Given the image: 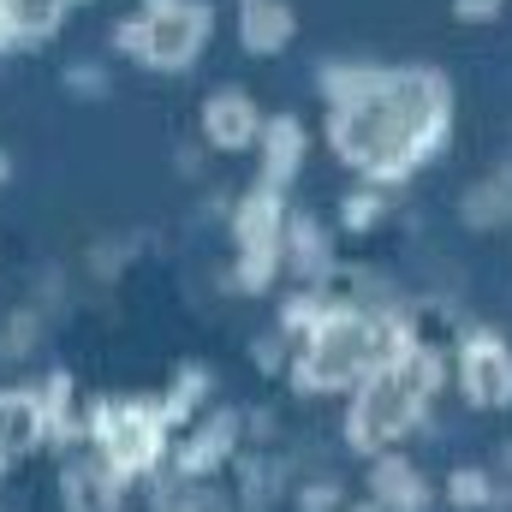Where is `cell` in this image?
I'll use <instances>...</instances> for the list:
<instances>
[{"label":"cell","instance_id":"6da1fadb","mask_svg":"<svg viewBox=\"0 0 512 512\" xmlns=\"http://www.w3.org/2000/svg\"><path fill=\"white\" fill-rule=\"evenodd\" d=\"M447 108L453 90L435 72H340L334 149L370 179H399L447 137Z\"/></svg>","mask_w":512,"mask_h":512},{"label":"cell","instance_id":"7a4b0ae2","mask_svg":"<svg viewBox=\"0 0 512 512\" xmlns=\"http://www.w3.org/2000/svg\"><path fill=\"white\" fill-rule=\"evenodd\" d=\"M405 352V328L382 316V310H358V304H334L310 322L304 358H298V387L328 393V387L370 382L382 364H393Z\"/></svg>","mask_w":512,"mask_h":512},{"label":"cell","instance_id":"3957f363","mask_svg":"<svg viewBox=\"0 0 512 512\" xmlns=\"http://www.w3.org/2000/svg\"><path fill=\"white\" fill-rule=\"evenodd\" d=\"M435 382H441V364H435L423 346H405L393 364H382V370L364 382V393L352 399V417H346L352 447L382 453L387 441H399V435L417 423V411H423V399H429Z\"/></svg>","mask_w":512,"mask_h":512},{"label":"cell","instance_id":"277c9868","mask_svg":"<svg viewBox=\"0 0 512 512\" xmlns=\"http://www.w3.org/2000/svg\"><path fill=\"white\" fill-rule=\"evenodd\" d=\"M203 36H209V12L197 0H149L126 30H120V48L137 54V60H149V66L179 72L203 48Z\"/></svg>","mask_w":512,"mask_h":512},{"label":"cell","instance_id":"5b68a950","mask_svg":"<svg viewBox=\"0 0 512 512\" xmlns=\"http://www.w3.org/2000/svg\"><path fill=\"white\" fill-rule=\"evenodd\" d=\"M96 447H102V459H108L120 477H137V471H149V465L161 459V447H167V417L149 411V405H137V399L102 405V411H96Z\"/></svg>","mask_w":512,"mask_h":512},{"label":"cell","instance_id":"8992f818","mask_svg":"<svg viewBox=\"0 0 512 512\" xmlns=\"http://www.w3.org/2000/svg\"><path fill=\"white\" fill-rule=\"evenodd\" d=\"M280 233H286V215H280V197L274 185H262L245 197L239 209V280L245 286H268L274 280V262H280Z\"/></svg>","mask_w":512,"mask_h":512},{"label":"cell","instance_id":"52a82bcc","mask_svg":"<svg viewBox=\"0 0 512 512\" xmlns=\"http://www.w3.org/2000/svg\"><path fill=\"white\" fill-rule=\"evenodd\" d=\"M459 382L477 405H512V352L495 334H471L459 352Z\"/></svg>","mask_w":512,"mask_h":512},{"label":"cell","instance_id":"ba28073f","mask_svg":"<svg viewBox=\"0 0 512 512\" xmlns=\"http://www.w3.org/2000/svg\"><path fill=\"white\" fill-rule=\"evenodd\" d=\"M42 429H48V411H42V399L36 393H0V465H12L18 453H30L36 441H42Z\"/></svg>","mask_w":512,"mask_h":512},{"label":"cell","instance_id":"9c48e42d","mask_svg":"<svg viewBox=\"0 0 512 512\" xmlns=\"http://www.w3.org/2000/svg\"><path fill=\"white\" fill-rule=\"evenodd\" d=\"M203 131H209V143H221V149H245V143L262 137V114H256L251 96L221 90V96L203 108Z\"/></svg>","mask_w":512,"mask_h":512},{"label":"cell","instance_id":"30bf717a","mask_svg":"<svg viewBox=\"0 0 512 512\" xmlns=\"http://www.w3.org/2000/svg\"><path fill=\"white\" fill-rule=\"evenodd\" d=\"M245 48L256 54H274V48H286L292 42V12L280 6V0H245Z\"/></svg>","mask_w":512,"mask_h":512},{"label":"cell","instance_id":"8fae6325","mask_svg":"<svg viewBox=\"0 0 512 512\" xmlns=\"http://www.w3.org/2000/svg\"><path fill=\"white\" fill-rule=\"evenodd\" d=\"M376 495H382V501H376L382 512L387 507L417 512V507H423V477H417L405 459H382V465H376Z\"/></svg>","mask_w":512,"mask_h":512},{"label":"cell","instance_id":"7c38bea8","mask_svg":"<svg viewBox=\"0 0 512 512\" xmlns=\"http://www.w3.org/2000/svg\"><path fill=\"white\" fill-rule=\"evenodd\" d=\"M262 149H268V185H280L298 167V155H304V126L298 120H268L262 126Z\"/></svg>","mask_w":512,"mask_h":512},{"label":"cell","instance_id":"4fadbf2b","mask_svg":"<svg viewBox=\"0 0 512 512\" xmlns=\"http://www.w3.org/2000/svg\"><path fill=\"white\" fill-rule=\"evenodd\" d=\"M0 18L12 36H48L66 18V0H0Z\"/></svg>","mask_w":512,"mask_h":512},{"label":"cell","instance_id":"5bb4252c","mask_svg":"<svg viewBox=\"0 0 512 512\" xmlns=\"http://www.w3.org/2000/svg\"><path fill=\"white\" fill-rule=\"evenodd\" d=\"M233 417H215L209 429H197V441H191V453H185V471H203V465H215L221 453H227V441H233Z\"/></svg>","mask_w":512,"mask_h":512},{"label":"cell","instance_id":"9a60e30c","mask_svg":"<svg viewBox=\"0 0 512 512\" xmlns=\"http://www.w3.org/2000/svg\"><path fill=\"white\" fill-rule=\"evenodd\" d=\"M453 501H459V507H483V501H489V477H483V471H459V477H453Z\"/></svg>","mask_w":512,"mask_h":512},{"label":"cell","instance_id":"2e32d148","mask_svg":"<svg viewBox=\"0 0 512 512\" xmlns=\"http://www.w3.org/2000/svg\"><path fill=\"white\" fill-rule=\"evenodd\" d=\"M453 6H459V18H495L501 0H453Z\"/></svg>","mask_w":512,"mask_h":512},{"label":"cell","instance_id":"e0dca14e","mask_svg":"<svg viewBox=\"0 0 512 512\" xmlns=\"http://www.w3.org/2000/svg\"><path fill=\"white\" fill-rule=\"evenodd\" d=\"M334 507V489H328V483H322V489H310V495H304V512H328Z\"/></svg>","mask_w":512,"mask_h":512},{"label":"cell","instance_id":"ac0fdd59","mask_svg":"<svg viewBox=\"0 0 512 512\" xmlns=\"http://www.w3.org/2000/svg\"><path fill=\"white\" fill-rule=\"evenodd\" d=\"M352 512H382V507H376V501H370V507H352Z\"/></svg>","mask_w":512,"mask_h":512},{"label":"cell","instance_id":"d6986e66","mask_svg":"<svg viewBox=\"0 0 512 512\" xmlns=\"http://www.w3.org/2000/svg\"><path fill=\"white\" fill-rule=\"evenodd\" d=\"M0 173H6V155H0Z\"/></svg>","mask_w":512,"mask_h":512}]
</instances>
